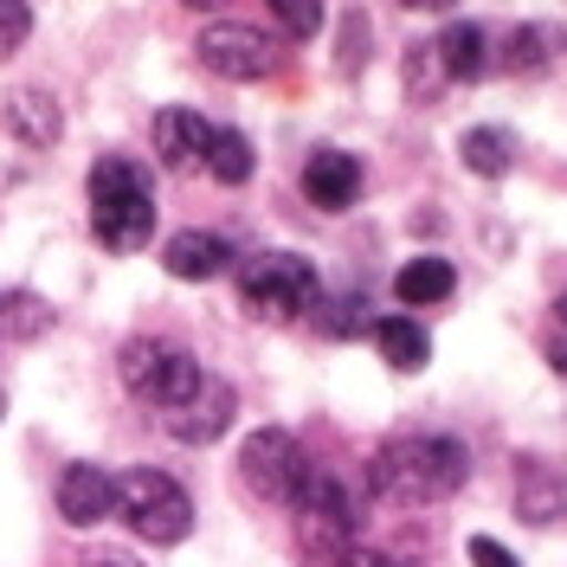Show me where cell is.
I'll list each match as a JSON object with an SVG mask.
<instances>
[{
  "label": "cell",
  "mask_w": 567,
  "mask_h": 567,
  "mask_svg": "<svg viewBox=\"0 0 567 567\" xmlns=\"http://www.w3.org/2000/svg\"><path fill=\"white\" fill-rule=\"evenodd\" d=\"M471 477V452L445 432H406L368 458V491L388 503H439Z\"/></svg>",
  "instance_id": "obj_1"
},
{
  "label": "cell",
  "mask_w": 567,
  "mask_h": 567,
  "mask_svg": "<svg viewBox=\"0 0 567 567\" xmlns=\"http://www.w3.org/2000/svg\"><path fill=\"white\" fill-rule=\"evenodd\" d=\"M91 233L110 251H142L155 239V181L130 155H104L91 168Z\"/></svg>",
  "instance_id": "obj_2"
},
{
  "label": "cell",
  "mask_w": 567,
  "mask_h": 567,
  "mask_svg": "<svg viewBox=\"0 0 567 567\" xmlns=\"http://www.w3.org/2000/svg\"><path fill=\"white\" fill-rule=\"evenodd\" d=\"M116 523L136 535V542H155V548H175L181 535L194 529V496L181 491L168 471H116Z\"/></svg>",
  "instance_id": "obj_3"
},
{
  "label": "cell",
  "mask_w": 567,
  "mask_h": 567,
  "mask_svg": "<svg viewBox=\"0 0 567 567\" xmlns=\"http://www.w3.org/2000/svg\"><path fill=\"white\" fill-rule=\"evenodd\" d=\"M239 303L258 322H297L303 310L322 303V278L297 251H258V258L239 265Z\"/></svg>",
  "instance_id": "obj_4"
},
{
  "label": "cell",
  "mask_w": 567,
  "mask_h": 567,
  "mask_svg": "<svg viewBox=\"0 0 567 567\" xmlns=\"http://www.w3.org/2000/svg\"><path fill=\"white\" fill-rule=\"evenodd\" d=\"M116 368H123V388L136 393L142 406H155L162 420L175 413L181 400H194V388L207 381L200 361H194L187 349H168V342H130Z\"/></svg>",
  "instance_id": "obj_5"
},
{
  "label": "cell",
  "mask_w": 567,
  "mask_h": 567,
  "mask_svg": "<svg viewBox=\"0 0 567 567\" xmlns=\"http://www.w3.org/2000/svg\"><path fill=\"white\" fill-rule=\"evenodd\" d=\"M310 471H317L310 452H303L284 425H265V432H251L246 445H239V477H246V491H258L265 503H290V509H297Z\"/></svg>",
  "instance_id": "obj_6"
},
{
  "label": "cell",
  "mask_w": 567,
  "mask_h": 567,
  "mask_svg": "<svg viewBox=\"0 0 567 567\" xmlns=\"http://www.w3.org/2000/svg\"><path fill=\"white\" fill-rule=\"evenodd\" d=\"M194 52H200V65L213 78H233V84H258V78H271V65H278V52L265 45V33H251L239 20H213L207 33L194 39Z\"/></svg>",
  "instance_id": "obj_7"
},
{
  "label": "cell",
  "mask_w": 567,
  "mask_h": 567,
  "mask_svg": "<svg viewBox=\"0 0 567 567\" xmlns=\"http://www.w3.org/2000/svg\"><path fill=\"white\" fill-rule=\"evenodd\" d=\"M59 516H65L71 529H97L116 516V477H110L104 464H65V477H59Z\"/></svg>",
  "instance_id": "obj_8"
},
{
  "label": "cell",
  "mask_w": 567,
  "mask_h": 567,
  "mask_svg": "<svg viewBox=\"0 0 567 567\" xmlns=\"http://www.w3.org/2000/svg\"><path fill=\"white\" fill-rule=\"evenodd\" d=\"M303 194L322 213H349L361 200V162H354L349 148H317L303 162Z\"/></svg>",
  "instance_id": "obj_9"
},
{
  "label": "cell",
  "mask_w": 567,
  "mask_h": 567,
  "mask_svg": "<svg viewBox=\"0 0 567 567\" xmlns=\"http://www.w3.org/2000/svg\"><path fill=\"white\" fill-rule=\"evenodd\" d=\"M233 413H239L233 388H226V381H200L194 400H181L175 413H168V432H175L181 445H213V439L233 425Z\"/></svg>",
  "instance_id": "obj_10"
},
{
  "label": "cell",
  "mask_w": 567,
  "mask_h": 567,
  "mask_svg": "<svg viewBox=\"0 0 567 567\" xmlns=\"http://www.w3.org/2000/svg\"><path fill=\"white\" fill-rule=\"evenodd\" d=\"M233 265V246L219 239V233H175V239H162V271L168 278H181V284H207V278H219Z\"/></svg>",
  "instance_id": "obj_11"
},
{
  "label": "cell",
  "mask_w": 567,
  "mask_h": 567,
  "mask_svg": "<svg viewBox=\"0 0 567 567\" xmlns=\"http://www.w3.org/2000/svg\"><path fill=\"white\" fill-rule=\"evenodd\" d=\"M148 136H155V162H162V168H175V175H181V168H194V162L207 155L213 123L200 116V110H162Z\"/></svg>",
  "instance_id": "obj_12"
},
{
  "label": "cell",
  "mask_w": 567,
  "mask_h": 567,
  "mask_svg": "<svg viewBox=\"0 0 567 567\" xmlns=\"http://www.w3.org/2000/svg\"><path fill=\"white\" fill-rule=\"evenodd\" d=\"M452 290H458V271H452L445 258H432V251H425V258H406V265L393 271V297H400L406 310H425V303H445Z\"/></svg>",
  "instance_id": "obj_13"
},
{
  "label": "cell",
  "mask_w": 567,
  "mask_h": 567,
  "mask_svg": "<svg viewBox=\"0 0 567 567\" xmlns=\"http://www.w3.org/2000/svg\"><path fill=\"white\" fill-rule=\"evenodd\" d=\"M432 52H439V71H445V78H484V71H491V33H484L477 20H452Z\"/></svg>",
  "instance_id": "obj_14"
},
{
  "label": "cell",
  "mask_w": 567,
  "mask_h": 567,
  "mask_svg": "<svg viewBox=\"0 0 567 567\" xmlns=\"http://www.w3.org/2000/svg\"><path fill=\"white\" fill-rule=\"evenodd\" d=\"M458 162L471 168V175L503 181L509 168H516V136H509V130H464L458 136Z\"/></svg>",
  "instance_id": "obj_15"
},
{
  "label": "cell",
  "mask_w": 567,
  "mask_h": 567,
  "mask_svg": "<svg viewBox=\"0 0 567 567\" xmlns=\"http://www.w3.org/2000/svg\"><path fill=\"white\" fill-rule=\"evenodd\" d=\"M374 342H381V354L400 374H420L425 361H432V342H425V329L413 317H381L374 322Z\"/></svg>",
  "instance_id": "obj_16"
},
{
  "label": "cell",
  "mask_w": 567,
  "mask_h": 567,
  "mask_svg": "<svg viewBox=\"0 0 567 567\" xmlns=\"http://www.w3.org/2000/svg\"><path fill=\"white\" fill-rule=\"evenodd\" d=\"M516 509H523L529 523H555V516H561V477L542 458L523 464V477H516Z\"/></svg>",
  "instance_id": "obj_17"
},
{
  "label": "cell",
  "mask_w": 567,
  "mask_h": 567,
  "mask_svg": "<svg viewBox=\"0 0 567 567\" xmlns=\"http://www.w3.org/2000/svg\"><path fill=\"white\" fill-rule=\"evenodd\" d=\"M213 168V181H226V187H246L251 168H258V155H251V136H239V130H213L207 155H200Z\"/></svg>",
  "instance_id": "obj_18"
},
{
  "label": "cell",
  "mask_w": 567,
  "mask_h": 567,
  "mask_svg": "<svg viewBox=\"0 0 567 567\" xmlns=\"http://www.w3.org/2000/svg\"><path fill=\"white\" fill-rule=\"evenodd\" d=\"M0 329L13 336V342H33L52 329V310L39 303L33 290H0Z\"/></svg>",
  "instance_id": "obj_19"
},
{
  "label": "cell",
  "mask_w": 567,
  "mask_h": 567,
  "mask_svg": "<svg viewBox=\"0 0 567 567\" xmlns=\"http://www.w3.org/2000/svg\"><path fill=\"white\" fill-rule=\"evenodd\" d=\"M7 116H13V130H20L27 142H59V130H65V116H59V104H52L45 91L13 97V104H7Z\"/></svg>",
  "instance_id": "obj_20"
},
{
  "label": "cell",
  "mask_w": 567,
  "mask_h": 567,
  "mask_svg": "<svg viewBox=\"0 0 567 567\" xmlns=\"http://www.w3.org/2000/svg\"><path fill=\"white\" fill-rule=\"evenodd\" d=\"M271 7V20H278L290 39H317L322 27V0H265Z\"/></svg>",
  "instance_id": "obj_21"
},
{
  "label": "cell",
  "mask_w": 567,
  "mask_h": 567,
  "mask_svg": "<svg viewBox=\"0 0 567 567\" xmlns=\"http://www.w3.org/2000/svg\"><path fill=\"white\" fill-rule=\"evenodd\" d=\"M317 322L329 329V336H354V329H368V310H361V297H336Z\"/></svg>",
  "instance_id": "obj_22"
},
{
  "label": "cell",
  "mask_w": 567,
  "mask_h": 567,
  "mask_svg": "<svg viewBox=\"0 0 567 567\" xmlns=\"http://www.w3.org/2000/svg\"><path fill=\"white\" fill-rule=\"evenodd\" d=\"M509 65L516 71H542L548 65V52H542V27H516V33H509Z\"/></svg>",
  "instance_id": "obj_23"
},
{
  "label": "cell",
  "mask_w": 567,
  "mask_h": 567,
  "mask_svg": "<svg viewBox=\"0 0 567 567\" xmlns=\"http://www.w3.org/2000/svg\"><path fill=\"white\" fill-rule=\"evenodd\" d=\"M27 33H33V7L27 0H0V52H13Z\"/></svg>",
  "instance_id": "obj_24"
},
{
  "label": "cell",
  "mask_w": 567,
  "mask_h": 567,
  "mask_svg": "<svg viewBox=\"0 0 567 567\" xmlns=\"http://www.w3.org/2000/svg\"><path fill=\"white\" fill-rule=\"evenodd\" d=\"M464 555H471V567H523L503 542H496V535H471V548H464Z\"/></svg>",
  "instance_id": "obj_25"
},
{
  "label": "cell",
  "mask_w": 567,
  "mask_h": 567,
  "mask_svg": "<svg viewBox=\"0 0 567 567\" xmlns=\"http://www.w3.org/2000/svg\"><path fill=\"white\" fill-rule=\"evenodd\" d=\"M354 567H400V555H381V548H354Z\"/></svg>",
  "instance_id": "obj_26"
},
{
  "label": "cell",
  "mask_w": 567,
  "mask_h": 567,
  "mask_svg": "<svg viewBox=\"0 0 567 567\" xmlns=\"http://www.w3.org/2000/svg\"><path fill=\"white\" fill-rule=\"evenodd\" d=\"M400 7H413V13H452L458 0H400Z\"/></svg>",
  "instance_id": "obj_27"
},
{
  "label": "cell",
  "mask_w": 567,
  "mask_h": 567,
  "mask_svg": "<svg viewBox=\"0 0 567 567\" xmlns=\"http://www.w3.org/2000/svg\"><path fill=\"white\" fill-rule=\"evenodd\" d=\"M91 567H142V561H130V555H91Z\"/></svg>",
  "instance_id": "obj_28"
},
{
  "label": "cell",
  "mask_w": 567,
  "mask_h": 567,
  "mask_svg": "<svg viewBox=\"0 0 567 567\" xmlns=\"http://www.w3.org/2000/svg\"><path fill=\"white\" fill-rule=\"evenodd\" d=\"M548 361H555V368L567 374V342H548Z\"/></svg>",
  "instance_id": "obj_29"
},
{
  "label": "cell",
  "mask_w": 567,
  "mask_h": 567,
  "mask_svg": "<svg viewBox=\"0 0 567 567\" xmlns=\"http://www.w3.org/2000/svg\"><path fill=\"white\" fill-rule=\"evenodd\" d=\"M561 322H567V290H561Z\"/></svg>",
  "instance_id": "obj_30"
},
{
  "label": "cell",
  "mask_w": 567,
  "mask_h": 567,
  "mask_svg": "<svg viewBox=\"0 0 567 567\" xmlns=\"http://www.w3.org/2000/svg\"><path fill=\"white\" fill-rule=\"evenodd\" d=\"M187 7H213V0H187Z\"/></svg>",
  "instance_id": "obj_31"
},
{
  "label": "cell",
  "mask_w": 567,
  "mask_h": 567,
  "mask_svg": "<svg viewBox=\"0 0 567 567\" xmlns=\"http://www.w3.org/2000/svg\"><path fill=\"white\" fill-rule=\"evenodd\" d=\"M0 413H7V393H0Z\"/></svg>",
  "instance_id": "obj_32"
}]
</instances>
